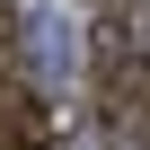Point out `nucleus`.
Returning <instances> with one entry per match:
<instances>
[{
  "mask_svg": "<svg viewBox=\"0 0 150 150\" xmlns=\"http://www.w3.org/2000/svg\"><path fill=\"white\" fill-rule=\"evenodd\" d=\"M0 150H53V124H44V97L0 80Z\"/></svg>",
  "mask_w": 150,
  "mask_h": 150,
  "instance_id": "nucleus-1",
  "label": "nucleus"
}]
</instances>
